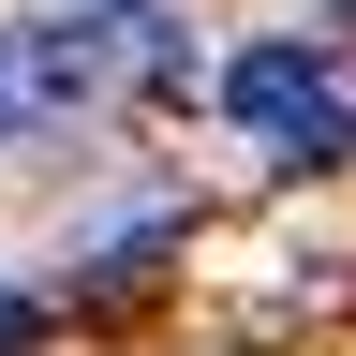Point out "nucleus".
Returning <instances> with one entry per match:
<instances>
[{
	"mask_svg": "<svg viewBox=\"0 0 356 356\" xmlns=\"http://www.w3.org/2000/svg\"><path fill=\"white\" fill-rule=\"evenodd\" d=\"M149 60V15H15L0 30V89H15V119H89L104 89Z\"/></svg>",
	"mask_w": 356,
	"mask_h": 356,
	"instance_id": "f257e3e1",
	"label": "nucleus"
},
{
	"mask_svg": "<svg viewBox=\"0 0 356 356\" xmlns=\"http://www.w3.org/2000/svg\"><path fill=\"white\" fill-rule=\"evenodd\" d=\"M222 119H238L267 163H341L356 149V104L327 89L312 44H238V60H222Z\"/></svg>",
	"mask_w": 356,
	"mask_h": 356,
	"instance_id": "f03ea898",
	"label": "nucleus"
},
{
	"mask_svg": "<svg viewBox=\"0 0 356 356\" xmlns=\"http://www.w3.org/2000/svg\"><path fill=\"white\" fill-rule=\"evenodd\" d=\"M0 119H15V89H0Z\"/></svg>",
	"mask_w": 356,
	"mask_h": 356,
	"instance_id": "7ed1b4c3",
	"label": "nucleus"
}]
</instances>
